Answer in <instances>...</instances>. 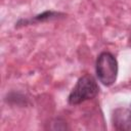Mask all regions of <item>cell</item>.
I'll use <instances>...</instances> for the list:
<instances>
[{"label":"cell","instance_id":"obj_1","mask_svg":"<svg viewBox=\"0 0 131 131\" xmlns=\"http://www.w3.org/2000/svg\"><path fill=\"white\" fill-rule=\"evenodd\" d=\"M98 91L99 88L94 78L90 75H84L77 81L69 95L68 101L73 105L80 104L88 99L94 98L98 94Z\"/></svg>","mask_w":131,"mask_h":131},{"label":"cell","instance_id":"obj_2","mask_svg":"<svg viewBox=\"0 0 131 131\" xmlns=\"http://www.w3.org/2000/svg\"><path fill=\"white\" fill-rule=\"evenodd\" d=\"M96 75L99 81L105 85H113L118 77V61L110 52H101L96 60Z\"/></svg>","mask_w":131,"mask_h":131},{"label":"cell","instance_id":"obj_3","mask_svg":"<svg viewBox=\"0 0 131 131\" xmlns=\"http://www.w3.org/2000/svg\"><path fill=\"white\" fill-rule=\"evenodd\" d=\"M58 15L57 12H53V11H45L41 14H38L34 17V20L35 21H44V20H48V19H51V18H54Z\"/></svg>","mask_w":131,"mask_h":131},{"label":"cell","instance_id":"obj_4","mask_svg":"<svg viewBox=\"0 0 131 131\" xmlns=\"http://www.w3.org/2000/svg\"><path fill=\"white\" fill-rule=\"evenodd\" d=\"M129 119H130V121H131V108H130V112H129Z\"/></svg>","mask_w":131,"mask_h":131}]
</instances>
